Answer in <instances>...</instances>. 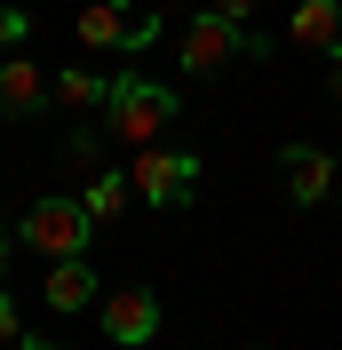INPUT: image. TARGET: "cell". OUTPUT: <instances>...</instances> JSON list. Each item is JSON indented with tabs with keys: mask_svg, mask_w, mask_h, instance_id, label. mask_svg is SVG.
<instances>
[{
	"mask_svg": "<svg viewBox=\"0 0 342 350\" xmlns=\"http://www.w3.org/2000/svg\"><path fill=\"white\" fill-rule=\"evenodd\" d=\"M16 247H24L16 231H0V286H8V262H16Z\"/></svg>",
	"mask_w": 342,
	"mask_h": 350,
	"instance_id": "cell-16",
	"label": "cell"
},
{
	"mask_svg": "<svg viewBox=\"0 0 342 350\" xmlns=\"http://www.w3.org/2000/svg\"><path fill=\"white\" fill-rule=\"evenodd\" d=\"M326 96L342 104V48H334V72H326Z\"/></svg>",
	"mask_w": 342,
	"mask_h": 350,
	"instance_id": "cell-18",
	"label": "cell"
},
{
	"mask_svg": "<svg viewBox=\"0 0 342 350\" xmlns=\"http://www.w3.org/2000/svg\"><path fill=\"white\" fill-rule=\"evenodd\" d=\"M24 40H32V16H16V8H0V56H16Z\"/></svg>",
	"mask_w": 342,
	"mask_h": 350,
	"instance_id": "cell-14",
	"label": "cell"
},
{
	"mask_svg": "<svg viewBox=\"0 0 342 350\" xmlns=\"http://www.w3.org/2000/svg\"><path fill=\"white\" fill-rule=\"evenodd\" d=\"M0 342H16V310H8V295H0Z\"/></svg>",
	"mask_w": 342,
	"mask_h": 350,
	"instance_id": "cell-17",
	"label": "cell"
},
{
	"mask_svg": "<svg viewBox=\"0 0 342 350\" xmlns=\"http://www.w3.org/2000/svg\"><path fill=\"white\" fill-rule=\"evenodd\" d=\"M96 327L120 350H144L151 334H159V295H151V286H111L104 303H96Z\"/></svg>",
	"mask_w": 342,
	"mask_h": 350,
	"instance_id": "cell-6",
	"label": "cell"
},
{
	"mask_svg": "<svg viewBox=\"0 0 342 350\" xmlns=\"http://www.w3.org/2000/svg\"><path fill=\"white\" fill-rule=\"evenodd\" d=\"M128 183H135L144 207H183L192 183H199V159H192V152H168V144H144L135 167H128Z\"/></svg>",
	"mask_w": 342,
	"mask_h": 350,
	"instance_id": "cell-5",
	"label": "cell"
},
{
	"mask_svg": "<svg viewBox=\"0 0 342 350\" xmlns=\"http://www.w3.org/2000/svg\"><path fill=\"white\" fill-rule=\"evenodd\" d=\"M88 303H104V286H96V262L88 255H64V262H48V310H88Z\"/></svg>",
	"mask_w": 342,
	"mask_h": 350,
	"instance_id": "cell-9",
	"label": "cell"
},
{
	"mask_svg": "<svg viewBox=\"0 0 342 350\" xmlns=\"http://www.w3.org/2000/svg\"><path fill=\"white\" fill-rule=\"evenodd\" d=\"M278 175H287V199L295 207H326V191L342 183V159L319 144H278Z\"/></svg>",
	"mask_w": 342,
	"mask_h": 350,
	"instance_id": "cell-7",
	"label": "cell"
},
{
	"mask_svg": "<svg viewBox=\"0 0 342 350\" xmlns=\"http://www.w3.org/2000/svg\"><path fill=\"white\" fill-rule=\"evenodd\" d=\"M56 159H64V167H88V175H96V167H104V144H96L88 128H72L64 144H56Z\"/></svg>",
	"mask_w": 342,
	"mask_h": 350,
	"instance_id": "cell-13",
	"label": "cell"
},
{
	"mask_svg": "<svg viewBox=\"0 0 342 350\" xmlns=\"http://www.w3.org/2000/svg\"><path fill=\"white\" fill-rule=\"evenodd\" d=\"M231 56H263V40L247 32V24H231L223 8L192 16V24H183V40H175V64L192 72V80H199V72H223Z\"/></svg>",
	"mask_w": 342,
	"mask_h": 350,
	"instance_id": "cell-3",
	"label": "cell"
},
{
	"mask_svg": "<svg viewBox=\"0 0 342 350\" xmlns=\"http://www.w3.org/2000/svg\"><path fill=\"white\" fill-rule=\"evenodd\" d=\"M88 231H96L88 199H32V207L16 215V239H24V255H48V262L88 255Z\"/></svg>",
	"mask_w": 342,
	"mask_h": 350,
	"instance_id": "cell-2",
	"label": "cell"
},
{
	"mask_svg": "<svg viewBox=\"0 0 342 350\" xmlns=\"http://www.w3.org/2000/svg\"><path fill=\"white\" fill-rule=\"evenodd\" d=\"M215 8H223V16H231V24H247V16H255V8H263V0H215Z\"/></svg>",
	"mask_w": 342,
	"mask_h": 350,
	"instance_id": "cell-15",
	"label": "cell"
},
{
	"mask_svg": "<svg viewBox=\"0 0 342 350\" xmlns=\"http://www.w3.org/2000/svg\"><path fill=\"white\" fill-rule=\"evenodd\" d=\"M72 32H80V48H120V56H144V48L159 40V16H151V8H135V0H88L80 16H72Z\"/></svg>",
	"mask_w": 342,
	"mask_h": 350,
	"instance_id": "cell-4",
	"label": "cell"
},
{
	"mask_svg": "<svg viewBox=\"0 0 342 350\" xmlns=\"http://www.w3.org/2000/svg\"><path fill=\"white\" fill-rule=\"evenodd\" d=\"M40 104H56V72H40L32 56H0V120H32Z\"/></svg>",
	"mask_w": 342,
	"mask_h": 350,
	"instance_id": "cell-8",
	"label": "cell"
},
{
	"mask_svg": "<svg viewBox=\"0 0 342 350\" xmlns=\"http://www.w3.org/2000/svg\"><path fill=\"white\" fill-rule=\"evenodd\" d=\"M128 191H135L128 175L96 167V175H88V215H96V223H111V215H120V207H128Z\"/></svg>",
	"mask_w": 342,
	"mask_h": 350,
	"instance_id": "cell-12",
	"label": "cell"
},
{
	"mask_svg": "<svg viewBox=\"0 0 342 350\" xmlns=\"http://www.w3.org/2000/svg\"><path fill=\"white\" fill-rule=\"evenodd\" d=\"M104 96H111V80H104V72H88V64L56 72V104H64V111H80V120H88V111H104Z\"/></svg>",
	"mask_w": 342,
	"mask_h": 350,
	"instance_id": "cell-11",
	"label": "cell"
},
{
	"mask_svg": "<svg viewBox=\"0 0 342 350\" xmlns=\"http://www.w3.org/2000/svg\"><path fill=\"white\" fill-rule=\"evenodd\" d=\"M16 350H64V342H48V334H16Z\"/></svg>",
	"mask_w": 342,
	"mask_h": 350,
	"instance_id": "cell-19",
	"label": "cell"
},
{
	"mask_svg": "<svg viewBox=\"0 0 342 350\" xmlns=\"http://www.w3.org/2000/svg\"><path fill=\"white\" fill-rule=\"evenodd\" d=\"M287 40H295V48H326V56H334V48H342V0H302L295 16H287Z\"/></svg>",
	"mask_w": 342,
	"mask_h": 350,
	"instance_id": "cell-10",
	"label": "cell"
},
{
	"mask_svg": "<svg viewBox=\"0 0 342 350\" xmlns=\"http://www.w3.org/2000/svg\"><path fill=\"white\" fill-rule=\"evenodd\" d=\"M175 111H183V96H175L168 80H151V72H111V96H104V135L111 144H159V135L175 128Z\"/></svg>",
	"mask_w": 342,
	"mask_h": 350,
	"instance_id": "cell-1",
	"label": "cell"
}]
</instances>
